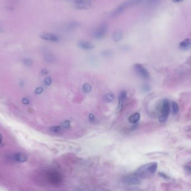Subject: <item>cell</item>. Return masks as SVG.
<instances>
[{
  "label": "cell",
  "mask_w": 191,
  "mask_h": 191,
  "mask_svg": "<svg viewBox=\"0 0 191 191\" xmlns=\"http://www.w3.org/2000/svg\"><path fill=\"white\" fill-rule=\"evenodd\" d=\"M13 160L16 162L19 163H24L27 162L28 160V157L25 154L18 152L15 153L13 155Z\"/></svg>",
  "instance_id": "8fae6325"
},
{
  "label": "cell",
  "mask_w": 191,
  "mask_h": 191,
  "mask_svg": "<svg viewBox=\"0 0 191 191\" xmlns=\"http://www.w3.org/2000/svg\"><path fill=\"white\" fill-rule=\"evenodd\" d=\"M123 182L128 186H135L141 184L140 178H138L135 173L126 175L123 178Z\"/></svg>",
  "instance_id": "5b68a950"
},
{
  "label": "cell",
  "mask_w": 191,
  "mask_h": 191,
  "mask_svg": "<svg viewBox=\"0 0 191 191\" xmlns=\"http://www.w3.org/2000/svg\"><path fill=\"white\" fill-rule=\"evenodd\" d=\"M142 1L143 0H128L126 2L122 3V5H121L119 7H118V8H116L111 13V17L114 18L118 16L120 13H122L123 11H124L126 8L137 5Z\"/></svg>",
  "instance_id": "7a4b0ae2"
},
{
  "label": "cell",
  "mask_w": 191,
  "mask_h": 191,
  "mask_svg": "<svg viewBox=\"0 0 191 191\" xmlns=\"http://www.w3.org/2000/svg\"><path fill=\"white\" fill-rule=\"evenodd\" d=\"M62 126L65 128H69L71 127V122L70 121H66L62 123Z\"/></svg>",
  "instance_id": "603a6c76"
},
{
  "label": "cell",
  "mask_w": 191,
  "mask_h": 191,
  "mask_svg": "<svg viewBox=\"0 0 191 191\" xmlns=\"http://www.w3.org/2000/svg\"><path fill=\"white\" fill-rule=\"evenodd\" d=\"M74 5L79 9H86L90 6V3L86 0H75Z\"/></svg>",
  "instance_id": "9c48e42d"
},
{
  "label": "cell",
  "mask_w": 191,
  "mask_h": 191,
  "mask_svg": "<svg viewBox=\"0 0 191 191\" xmlns=\"http://www.w3.org/2000/svg\"><path fill=\"white\" fill-rule=\"evenodd\" d=\"M107 30L108 27L106 24L103 23L93 30L92 32V36L96 39H101L105 37L107 33Z\"/></svg>",
  "instance_id": "277c9868"
},
{
  "label": "cell",
  "mask_w": 191,
  "mask_h": 191,
  "mask_svg": "<svg viewBox=\"0 0 191 191\" xmlns=\"http://www.w3.org/2000/svg\"><path fill=\"white\" fill-rule=\"evenodd\" d=\"M157 169V163L152 162L143 165L138 168L134 173L140 179H145L150 177L154 175Z\"/></svg>",
  "instance_id": "6da1fadb"
},
{
  "label": "cell",
  "mask_w": 191,
  "mask_h": 191,
  "mask_svg": "<svg viewBox=\"0 0 191 191\" xmlns=\"http://www.w3.org/2000/svg\"><path fill=\"white\" fill-rule=\"evenodd\" d=\"M22 102L24 104H28L29 103V101L27 98H23V100H22Z\"/></svg>",
  "instance_id": "f1b7e54d"
},
{
  "label": "cell",
  "mask_w": 191,
  "mask_h": 191,
  "mask_svg": "<svg viewBox=\"0 0 191 191\" xmlns=\"http://www.w3.org/2000/svg\"><path fill=\"white\" fill-rule=\"evenodd\" d=\"M179 48L181 50H188L191 48V39H185L182 41L179 44Z\"/></svg>",
  "instance_id": "7c38bea8"
},
{
  "label": "cell",
  "mask_w": 191,
  "mask_h": 191,
  "mask_svg": "<svg viewBox=\"0 0 191 191\" xmlns=\"http://www.w3.org/2000/svg\"><path fill=\"white\" fill-rule=\"evenodd\" d=\"M77 45L83 49L85 50H91L94 48V45L93 43L89 42L84 41V40H80L77 43Z\"/></svg>",
  "instance_id": "30bf717a"
},
{
  "label": "cell",
  "mask_w": 191,
  "mask_h": 191,
  "mask_svg": "<svg viewBox=\"0 0 191 191\" xmlns=\"http://www.w3.org/2000/svg\"><path fill=\"white\" fill-rule=\"evenodd\" d=\"M172 1L174 3H178V2H180V1H182V0H172Z\"/></svg>",
  "instance_id": "4dcf8cb0"
},
{
  "label": "cell",
  "mask_w": 191,
  "mask_h": 191,
  "mask_svg": "<svg viewBox=\"0 0 191 191\" xmlns=\"http://www.w3.org/2000/svg\"><path fill=\"white\" fill-rule=\"evenodd\" d=\"M23 62L24 65L27 66H32V64H33V61L31 59H23Z\"/></svg>",
  "instance_id": "ffe728a7"
},
{
  "label": "cell",
  "mask_w": 191,
  "mask_h": 191,
  "mask_svg": "<svg viewBox=\"0 0 191 191\" xmlns=\"http://www.w3.org/2000/svg\"><path fill=\"white\" fill-rule=\"evenodd\" d=\"M133 69L137 75L143 79L149 80L150 79V76L149 72L147 71V70L141 64H136L134 65Z\"/></svg>",
  "instance_id": "8992f818"
},
{
  "label": "cell",
  "mask_w": 191,
  "mask_h": 191,
  "mask_svg": "<svg viewBox=\"0 0 191 191\" xmlns=\"http://www.w3.org/2000/svg\"><path fill=\"white\" fill-rule=\"evenodd\" d=\"M44 84L47 86H49V85L52 84V80L50 77H47L45 78V80L44 81Z\"/></svg>",
  "instance_id": "7402d4cb"
},
{
  "label": "cell",
  "mask_w": 191,
  "mask_h": 191,
  "mask_svg": "<svg viewBox=\"0 0 191 191\" xmlns=\"http://www.w3.org/2000/svg\"><path fill=\"white\" fill-rule=\"evenodd\" d=\"M82 90L85 93H89L91 90V86L89 84H85L82 86Z\"/></svg>",
  "instance_id": "ac0fdd59"
},
{
  "label": "cell",
  "mask_w": 191,
  "mask_h": 191,
  "mask_svg": "<svg viewBox=\"0 0 191 191\" xmlns=\"http://www.w3.org/2000/svg\"><path fill=\"white\" fill-rule=\"evenodd\" d=\"M127 96V93L126 91L123 90L120 93V95L118 96V106L117 108L118 112H120L122 111L123 105L126 100Z\"/></svg>",
  "instance_id": "ba28073f"
},
{
  "label": "cell",
  "mask_w": 191,
  "mask_h": 191,
  "mask_svg": "<svg viewBox=\"0 0 191 191\" xmlns=\"http://www.w3.org/2000/svg\"><path fill=\"white\" fill-rule=\"evenodd\" d=\"M142 89H143V90L144 91L147 92V91H149L150 90V86H149L148 85H145V86H143Z\"/></svg>",
  "instance_id": "484cf974"
},
{
  "label": "cell",
  "mask_w": 191,
  "mask_h": 191,
  "mask_svg": "<svg viewBox=\"0 0 191 191\" xmlns=\"http://www.w3.org/2000/svg\"><path fill=\"white\" fill-rule=\"evenodd\" d=\"M50 130L53 132H59L61 130V127L59 126H53L50 128Z\"/></svg>",
  "instance_id": "44dd1931"
},
{
  "label": "cell",
  "mask_w": 191,
  "mask_h": 191,
  "mask_svg": "<svg viewBox=\"0 0 191 191\" xmlns=\"http://www.w3.org/2000/svg\"><path fill=\"white\" fill-rule=\"evenodd\" d=\"M112 38L114 42H120L123 38V33L121 30H117L113 33L112 35Z\"/></svg>",
  "instance_id": "5bb4252c"
},
{
  "label": "cell",
  "mask_w": 191,
  "mask_h": 191,
  "mask_svg": "<svg viewBox=\"0 0 191 191\" xmlns=\"http://www.w3.org/2000/svg\"><path fill=\"white\" fill-rule=\"evenodd\" d=\"M101 54L104 57H109L111 56L112 51L109 49H104L101 52Z\"/></svg>",
  "instance_id": "d6986e66"
},
{
  "label": "cell",
  "mask_w": 191,
  "mask_h": 191,
  "mask_svg": "<svg viewBox=\"0 0 191 191\" xmlns=\"http://www.w3.org/2000/svg\"><path fill=\"white\" fill-rule=\"evenodd\" d=\"M140 120V114L138 113H135L132 114L130 117L128 118L129 122L132 124H137Z\"/></svg>",
  "instance_id": "9a60e30c"
},
{
  "label": "cell",
  "mask_w": 191,
  "mask_h": 191,
  "mask_svg": "<svg viewBox=\"0 0 191 191\" xmlns=\"http://www.w3.org/2000/svg\"><path fill=\"white\" fill-rule=\"evenodd\" d=\"M48 73H49V71H48V70L47 69H43L42 70V71H41V74H42L43 75H47Z\"/></svg>",
  "instance_id": "4316f807"
},
{
  "label": "cell",
  "mask_w": 191,
  "mask_h": 191,
  "mask_svg": "<svg viewBox=\"0 0 191 191\" xmlns=\"http://www.w3.org/2000/svg\"><path fill=\"white\" fill-rule=\"evenodd\" d=\"M184 169H185V170H186L187 172L189 173H190V174H191V167H189V166H186V167H184Z\"/></svg>",
  "instance_id": "f546056e"
},
{
  "label": "cell",
  "mask_w": 191,
  "mask_h": 191,
  "mask_svg": "<svg viewBox=\"0 0 191 191\" xmlns=\"http://www.w3.org/2000/svg\"><path fill=\"white\" fill-rule=\"evenodd\" d=\"M114 98H115V96L113 93H108V94H106L104 96V100L106 102H111L114 100Z\"/></svg>",
  "instance_id": "2e32d148"
},
{
  "label": "cell",
  "mask_w": 191,
  "mask_h": 191,
  "mask_svg": "<svg viewBox=\"0 0 191 191\" xmlns=\"http://www.w3.org/2000/svg\"><path fill=\"white\" fill-rule=\"evenodd\" d=\"M40 38L43 40L49 41L51 42H58L59 41V38L57 35L53 34L52 33H43L40 35Z\"/></svg>",
  "instance_id": "52a82bcc"
},
{
  "label": "cell",
  "mask_w": 191,
  "mask_h": 191,
  "mask_svg": "<svg viewBox=\"0 0 191 191\" xmlns=\"http://www.w3.org/2000/svg\"><path fill=\"white\" fill-rule=\"evenodd\" d=\"M179 111V107H178V104L175 101L172 102V113L174 115L178 114Z\"/></svg>",
  "instance_id": "e0dca14e"
},
{
  "label": "cell",
  "mask_w": 191,
  "mask_h": 191,
  "mask_svg": "<svg viewBox=\"0 0 191 191\" xmlns=\"http://www.w3.org/2000/svg\"><path fill=\"white\" fill-rule=\"evenodd\" d=\"M89 120L90 121H94V120H95V116H94V115L93 114H89Z\"/></svg>",
  "instance_id": "83f0119b"
},
{
  "label": "cell",
  "mask_w": 191,
  "mask_h": 191,
  "mask_svg": "<svg viewBox=\"0 0 191 191\" xmlns=\"http://www.w3.org/2000/svg\"><path fill=\"white\" fill-rule=\"evenodd\" d=\"M170 111V105L169 101L165 99L163 101L162 104V108L160 109V114L159 121L160 123H163L167 121L168 118L169 116Z\"/></svg>",
  "instance_id": "3957f363"
},
{
  "label": "cell",
  "mask_w": 191,
  "mask_h": 191,
  "mask_svg": "<svg viewBox=\"0 0 191 191\" xmlns=\"http://www.w3.org/2000/svg\"><path fill=\"white\" fill-rule=\"evenodd\" d=\"M44 60L48 64H53L56 61V57L51 53H46L44 55Z\"/></svg>",
  "instance_id": "4fadbf2b"
},
{
  "label": "cell",
  "mask_w": 191,
  "mask_h": 191,
  "mask_svg": "<svg viewBox=\"0 0 191 191\" xmlns=\"http://www.w3.org/2000/svg\"><path fill=\"white\" fill-rule=\"evenodd\" d=\"M159 175L162 177V178H164V179H170V178L168 176L167 174H165L164 173L160 172L159 173Z\"/></svg>",
  "instance_id": "d4e9b609"
},
{
  "label": "cell",
  "mask_w": 191,
  "mask_h": 191,
  "mask_svg": "<svg viewBox=\"0 0 191 191\" xmlns=\"http://www.w3.org/2000/svg\"><path fill=\"white\" fill-rule=\"evenodd\" d=\"M43 89L42 88H40V87H39V88H36V89L35 90L34 92L36 94H38V95H39V94H42V93L43 92Z\"/></svg>",
  "instance_id": "cb8c5ba5"
}]
</instances>
